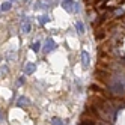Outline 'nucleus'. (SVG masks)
I'll list each match as a JSON object with an SVG mask.
<instances>
[{"label":"nucleus","mask_w":125,"mask_h":125,"mask_svg":"<svg viewBox=\"0 0 125 125\" xmlns=\"http://www.w3.org/2000/svg\"><path fill=\"white\" fill-rule=\"evenodd\" d=\"M51 124L53 125H63V121H62L60 118H53L51 119Z\"/></svg>","instance_id":"9b49d317"},{"label":"nucleus","mask_w":125,"mask_h":125,"mask_svg":"<svg viewBox=\"0 0 125 125\" xmlns=\"http://www.w3.org/2000/svg\"><path fill=\"white\" fill-rule=\"evenodd\" d=\"M9 2H15V0H9Z\"/></svg>","instance_id":"f3484780"},{"label":"nucleus","mask_w":125,"mask_h":125,"mask_svg":"<svg viewBox=\"0 0 125 125\" xmlns=\"http://www.w3.org/2000/svg\"><path fill=\"white\" fill-rule=\"evenodd\" d=\"M62 8H63L65 11H68V12H78V9H80V6L74 2V0H63L62 2Z\"/></svg>","instance_id":"f03ea898"},{"label":"nucleus","mask_w":125,"mask_h":125,"mask_svg":"<svg viewBox=\"0 0 125 125\" xmlns=\"http://www.w3.org/2000/svg\"><path fill=\"white\" fill-rule=\"evenodd\" d=\"M32 50H33L35 53H38V51L41 50V42H39V41H36V42H35L33 45H32Z\"/></svg>","instance_id":"9d476101"},{"label":"nucleus","mask_w":125,"mask_h":125,"mask_svg":"<svg viewBox=\"0 0 125 125\" xmlns=\"http://www.w3.org/2000/svg\"><path fill=\"white\" fill-rule=\"evenodd\" d=\"M23 83H24V78H20V80H18V82H17V84H18V86H21Z\"/></svg>","instance_id":"ddd939ff"},{"label":"nucleus","mask_w":125,"mask_h":125,"mask_svg":"<svg viewBox=\"0 0 125 125\" xmlns=\"http://www.w3.org/2000/svg\"><path fill=\"white\" fill-rule=\"evenodd\" d=\"M21 30L24 32V33H29L30 30H32V24H30V21H29V18L27 17H23V23H21Z\"/></svg>","instance_id":"7ed1b4c3"},{"label":"nucleus","mask_w":125,"mask_h":125,"mask_svg":"<svg viewBox=\"0 0 125 125\" xmlns=\"http://www.w3.org/2000/svg\"><path fill=\"white\" fill-rule=\"evenodd\" d=\"M11 6H12V3L9 2V0H8V2H5L2 6H0V11H5V12H6V11H9V9H11Z\"/></svg>","instance_id":"6e6552de"},{"label":"nucleus","mask_w":125,"mask_h":125,"mask_svg":"<svg viewBox=\"0 0 125 125\" xmlns=\"http://www.w3.org/2000/svg\"><path fill=\"white\" fill-rule=\"evenodd\" d=\"M98 125H110V124H107V122H103V124H98Z\"/></svg>","instance_id":"dca6fc26"},{"label":"nucleus","mask_w":125,"mask_h":125,"mask_svg":"<svg viewBox=\"0 0 125 125\" xmlns=\"http://www.w3.org/2000/svg\"><path fill=\"white\" fill-rule=\"evenodd\" d=\"M109 89L110 92L115 94V95H119L125 91V77L124 75H119L116 74L110 78V83H109Z\"/></svg>","instance_id":"f257e3e1"},{"label":"nucleus","mask_w":125,"mask_h":125,"mask_svg":"<svg viewBox=\"0 0 125 125\" xmlns=\"http://www.w3.org/2000/svg\"><path fill=\"white\" fill-rule=\"evenodd\" d=\"M35 69H36V65L32 63V62H29V63H26V66H24V74L26 75H30V74L35 73Z\"/></svg>","instance_id":"423d86ee"},{"label":"nucleus","mask_w":125,"mask_h":125,"mask_svg":"<svg viewBox=\"0 0 125 125\" xmlns=\"http://www.w3.org/2000/svg\"><path fill=\"white\" fill-rule=\"evenodd\" d=\"M53 50H56V44H54V41L50 38V39H47L45 45H44V51H45V53H50V51H53Z\"/></svg>","instance_id":"20e7f679"},{"label":"nucleus","mask_w":125,"mask_h":125,"mask_svg":"<svg viewBox=\"0 0 125 125\" xmlns=\"http://www.w3.org/2000/svg\"><path fill=\"white\" fill-rule=\"evenodd\" d=\"M17 105H18V107L29 105V98H26V96H20V98H18V103H17Z\"/></svg>","instance_id":"0eeeda50"},{"label":"nucleus","mask_w":125,"mask_h":125,"mask_svg":"<svg viewBox=\"0 0 125 125\" xmlns=\"http://www.w3.org/2000/svg\"><path fill=\"white\" fill-rule=\"evenodd\" d=\"M42 2L45 3V5H48V3H51V0H42Z\"/></svg>","instance_id":"2eb2a0df"},{"label":"nucleus","mask_w":125,"mask_h":125,"mask_svg":"<svg viewBox=\"0 0 125 125\" xmlns=\"http://www.w3.org/2000/svg\"><path fill=\"white\" fill-rule=\"evenodd\" d=\"M5 121V118H3V113H2V110H0V122H3Z\"/></svg>","instance_id":"4468645a"},{"label":"nucleus","mask_w":125,"mask_h":125,"mask_svg":"<svg viewBox=\"0 0 125 125\" xmlns=\"http://www.w3.org/2000/svg\"><path fill=\"white\" fill-rule=\"evenodd\" d=\"M89 63H91V56H89L87 51H83L82 53V65H83V68H87Z\"/></svg>","instance_id":"39448f33"},{"label":"nucleus","mask_w":125,"mask_h":125,"mask_svg":"<svg viewBox=\"0 0 125 125\" xmlns=\"http://www.w3.org/2000/svg\"><path fill=\"white\" fill-rule=\"evenodd\" d=\"M48 20H50V18H48V17H47V15H42V17H41V18H39V23H41V24H45V23H47Z\"/></svg>","instance_id":"f8f14e48"},{"label":"nucleus","mask_w":125,"mask_h":125,"mask_svg":"<svg viewBox=\"0 0 125 125\" xmlns=\"http://www.w3.org/2000/svg\"><path fill=\"white\" fill-rule=\"evenodd\" d=\"M75 27H77V32H78L80 35H82V33H84V24H83L82 21H77Z\"/></svg>","instance_id":"1a4fd4ad"}]
</instances>
